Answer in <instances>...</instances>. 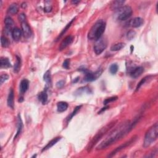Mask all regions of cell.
Instances as JSON below:
<instances>
[{"instance_id":"obj_12","label":"cell","mask_w":158,"mask_h":158,"mask_svg":"<svg viewBox=\"0 0 158 158\" xmlns=\"http://www.w3.org/2000/svg\"><path fill=\"white\" fill-rule=\"evenodd\" d=\"M5 29L6 32L9 33L10 32H12L13 30L14 29V22L12 18L10 17H7L5 19Z\"/></svg>"},{"instance_id":"obj_2","label":"cell","mask_w":158,"mask_h":158,"mask_svg":"<svg viewBox=\"0 0 158 158\" xmlns=\"http://www.w3.org/2000/svg\"><path fill=\"white\" fill-rule=\"evenodd\" d=\"M106 24L103 20H98L94 24L88 34V38L97 41L101 38L106 29Z\"/></svg>"},{"instance_id":"obj_39","label":"cell","mask_w":158,"mask_h":158,"mask_svg":"<svg viewBox=\"0 0 158 158\" xmlns=\"http://www.w3.org/2000/svg\"><path fill=\"white\" fill-rule=\"evenodd\" d=\"M108 108H109L108 106H106V107H104V108H102V109H101V111H100V112H98V114H100V113L102 112L103 111H104L105 110L107 109Z\"/></svg>"},{"instance_id":"obj_23","label":"cell","mask_w":158,"mask_h":158,"mask_svg":"<svg viewBox=\"0 0 158 158\" xmlns=\"http://www.w3.org/2000/svg\"><path fill=\"white\" fill-rule=\"evenodd\" d=\"M18 11H19V8L16 3H13L9 7L8 9V13L11 15H14V14H16Z\"/></svg>"},{"instance_id":"obj_7","label":"cell","mask_w":158,"mask_h":158,"mask_svg":"<svg viewBox=\"0 0 158 158\" xmlns=\"http://www.w3.org/2000/svg\"><path fill=\"white\" fill-rule=\"evenodd\" d=\"M107 41L104 38H101L97 40L94 46V51L97 55L101 54L107 48Z\"/></svg>"},{"instance_id":"obj_4","label":"cell","mask_w":158,"mask_h":158,"mask_svg":"<svg viewBox=\"0 0 158 158\" xmlns=\"http://www.w3.org/2000/svg\"><path fill=\"white\" fill-rule=\"evenodd\" d=\"M157 136L158 125L157 123H156L151 127L149 128V129L146 132L145 136L144 141H143V147L145 148H146L150 145H151L157 139Z\"/></svg>"},{"instance_id":"obj_1","label":"cell","mask_w":158,"mask_h":158,"mask_svg":"<svg viewBox=\"0 0 158 158\" xmlns=\"http://www.w3.org/2000/svg\"><path fill=\"white\" fill-rule=\"evenodd\" d=\"M139 117L135 119L133 122L129 120H126L121 124L119 126L116 127L110 133L107 137L97 146V150H102L111 146L125 136L127 135L133 129L135 125L137 124Z\"/></svg>"},{"instance_id":"obj_21","label":"cell","mask_w":158,"mask_h":158,"mask_svg":"<svg viewBox=\"0 0 158 158\" xmlns=\"http://www.w3.org/2000/svg\"><path fill=\"white\" fill-rule=\"evenodd\" d=\"M0 66L1 68H9L11 67V64L8 58L1 57L0 59Z\"/></svg>"},{"instance_id":"obj_35","label":"cell","mask_w":158,"mask_h":158,"mask_svg":"<svg viewBox=\"0 0 158 158\" xmlns=\"http://www.w3.org/2000/svg\"><path fill=\"white\" fill-rule=\"evenodd\" d=\"M51 3V1H48V4H47V2L45 1V8H44V11L46 13H50L51 11V10H52V6H51V5L50 4Z\"/></svg>"},{"instance_id":"obj_22","label":"cell","mask_w":158,"mask_h":158,"mask_svg":"<svg viewBox=\"0 0 158 158\" xmlns=\"http://www.w3.org/2000/svg\"><path fill=\"white\" fill-rule=\"evenodd\" d=\"M22 129H23V122L22 121L20 114H19L17 117V131L16 136L14 137V139H16L18 136L21 134Z\"/></svg>"},{"instance_id":"obj_30","label":"cell","mask_w":158,"mask_h":158,"mask_svg":"<svg viewBox=\"0 0 158 158\" xmlns=\"http://www.w3.org/2000/svg\"><path fill=\"white\" fill-rule=\"evenodd\" d=\"M118 69H119V67L117 64H113L110 66L109 71L112 73V74H115V73H117V71H118Z\"/></svg>"},{"instance_id":"obj_10","label":"cell","mask_w":158,"mask_h":158,"mask_svg":"<svg viewBox=\"0 0 158 158\" xmlns=\"http://www.w3.org/2000/svg\"><path fill=\"white\" fill-rule=\"evenodd\" d=\"M144 24V20H143L141 17H135L133 19H132L128 22L129 26L132 27L134 28H138L142 26Z\"/></svg>"},{"instance_id":"obj_5","label":"cell","mask_w":158,"mask_h":158,"mask_svg":"<svg viewBox=\"0 0 158 158\" xmlns=\"http://www.w3.org/2000/svg\"><path fill=\"white\" fill-rule=\"evenodd\" d=\"M132 9L129 6H122L117 10V19L119 21H124L128 19L132 14Z\"/></svg>"},{"instance_id":"obj_17","label":"cell","mask_w":158,"mask_h":158,"mask_svg":"<svg viewBox=\"0 0 158 158\" xmlns=\"http://www.w3.org/2000/svg\"><path fill=\"white\" fill-rule=\"evenodd\" d=\"M124 3L125 1H123V0H117V1H113L111 5V9L112 10H118L120 8H122Z\"/></svg>"},{"instance_id":"obj_33","label":"cell","mask_w":158,"mask_h":158,"mask_svg":"<svg viewBox=\"0 0 158 158\" xmlns=\"http://www.w3.org/2000/svg\"><path fill=\"white\" fill-rule=\"evenodd\" d=\"M148 78H149V77L147 76L146 77H145V78H143V79L141 80V81L138 83V84L137 86V88H136V91L139 90V89H140V87L143 85V84H145V83L146 81V80L148 79Z\"/></svg>"},{"instance_id":"obj_6","label":"cell","mask_w":158,"mask_h":158,"mask_svg":"<svg viewBox=\"0 0 158 158\" xmlns=\"http://www.w3.org/2000/svg\"><path fill=\"white\" fill-rule=\"evenodd\" d=\"M79 71L83 72L85 73L84 80L86 82H93L94 80H97L98 77L101 75V73L102 72V70L101 69H98V71L95 72H91L89 71L88 69L85 68L79 69Z\"/></svg>"},{"instance_id":"obj_27","label":"cell","mask_w":158,"mask_h":158,"mask_svg":"<svg viewBox=\"0 0 158 158\" xmlns=\"http://www.w3.org/2000/svg\"><path fill=\"white\" fill-rule=\"evenodd\" d=\"M82 108V106H77V107L74 109V110H73V111L71 114H70V116H69V117L67 118V123L72 119V117L73 116H75L77 114V113L80 111V108Z\"/></svg>"},{"instance_id":"obj_14","label":"cell","mask_w":158,"mask_h":158,"mask_svg":"<svg viewBox=\"0 0 158 158\" xmlns=\"http://www.w3.org/2000/svg\"><path fill=\"white\" fill-rule=\"evenodd\" d=\"M22 35V30H20V29L19 28H17V27L14 28V29L11 32L12 37H13V38L14 41H16V42L19 41L20 39L21 38Z\"/></svg>"},{"instance_id":"obj_29","label":"cell","mask_w":158,"mask_h":158,"mask_svg":"<svg viewBox=\"0 0 158 158\" xmlns=\"http://www.w3.org/2000/svg\"><path fill=\"white\" fill-rule=\"evenodd\" d=\"M1 46L3 48H7L9 46V42L8 39L6 38L5 36H2L1 38Z\"/></svg>"},{"instance_id":"obj_19","label":"cell","mask_w":158,"mask_h":158,"mask_svg":"<svg viewBox=\"0 0 158 158\" xmlns=\"http://www.w3.org/2000/svg\"><path fill=\"white\" fill-rule=\"evenodd\" d=\"M61 137H56V138H53L52 140H51L48 144L44 147V148L42 149V151H46L48 149H49L50 148H51V147H53L54 145H56V143L60 140L61 139Z\"/></svg>"},{"instance_id":"obj_26","label":"cell","mask_w":158,"mask_h":158,"mask_svg":"<svg viewBox=\"0 0 158 158\" xmlns=\"http://www.w3.org/2000/svg\"><path fill=\"white\" fill-rule=\"evenodd\" d=\"M43 80L44 81H45L47 85H51V72L50 71H47L45 74L43 75Z\"/></svg>"},{"instance_id":"obj_18","label":"cell","mask_w":158,"mask_h":158,"mask_svg":"<svg viewBox=\"0 0 158 158\" xmlns=\"http://www.w3.org/2000/svg\"><path fill=\"white\" fill-rule=\"evenodd\" d=\"M67 102L64 101H60L57 104V110L59 112H63L65 111L68 108Z\"/></svg>"},{"instance_id":"obj_13","label":"cell","mask_w":158,"mask_h":158,"mask_svg":"<svg viewBox=\"0 0 158 158\" xmlns=\"http://www.w3.org/2000/svg\"><path fill=\"white\" fill-rule=\"evenodd\" d=\"M144 72V68L143 67H137L134 68L130 72V76L134 79H137Z\"/></svg>"},{"instance_id":"obj_41","label":"cell","mask_w":158,"mask_h":158,"mask_svg":"<svg viewBox=\"0 0 158 158\" xmlns=\"http://www.w3.org/2000/svg\"><path fill=\"white\" fill-rule=\"evenodd\" d=\"M24 100V98L23 97H20L19 98V102H22Z\"/></svg>"},{"instance_id":"obj_36","label":"cell","mask_w":158,"mask_h":158,"mask_svg":"<svg viewBox=\"0 0 158 158\" xmlns=\"http://www.w3.org/2000/svg\"><path fill=\"white\" fill-rule=\"evenodd\" d=\"M62 67L66 69H68L70 67V59H65L63 62V64H62Z\"/></svg>"},{"instance_id":"obj_25","label":"cell","mask_w":158,"mask_h":158,"mask_svg":"<svg viewBox=\"0 0 158 158\" xmlns=\"http://www.w3.org/2000/svg\"><path fill=\"white\" fill-rule=\"evenodd\" d=\"M21 67V59L20 57L16 56V62L14 65V72L15 73H18L20 70Z\"/></svg>"},{"instance_id":"obj_34","label":"cell","mask_w":158,"mask_h":158,"mask_svg":"<svg viewBox=\"0 0 158 158\" xmlns=\"http://www.w3.org/2000/svg\"><path fill=\"white\" fill-rule=\"evenodd\" d=\"M9 79V75H7L6 73H4V74H2L0 77V83L1 85L4 83L6 80H8Z\"/></svg>"},{"instance_id":"obj_9","label":"cell","mask_w":158,"mask_h":158,"mask_svg":"<svg viewBox=\"0 0 158 158\" xmlns=\"http://www.w3.org/2000/svg\"><path fill=\"white\" fill-rule=\"evenodd\" d=\"M21 28H22V33L25 38L30 37L32 35V30L29 26V25L26 21L21 23Z\"/></svg>"},{"instance_id":"obj_20","label":"cell","mask_w":158,"mask_h":158,"mask_svg":"<svg viewBox=\"0 0 158 158\" xmlns=\"http://www.w3.org/2000/svg\"><path fill=\"white\" fill-rule=\"evenodd\" d=\"M38 100L42 102L43 104H46L48 102V94L46 92V90H44L42 92H40L38 95Z\"/></svg>"},{"instance_id":"obj_37","label":"cell","mask_w":158,"mask_h":158,"mask_svg":"<svg viewBox=\"0 0 158 158\" xmlns=\"http://www.w3.org/2000/svg\"><path fill=\"white\" fill-rule=\"evenodd\" d=\"M65 85V81L64 80H60L56 83V87L58 89H62Z\"/></svg>"},{"instance_id":"obj_15","label":"cell","mask_w":158,"mask_h":158,"mask_svg":"<svg viewBox=\"0 0 158 158\" xmlns=\"http://www.w3.org/2000/svg\"><path fill=\"white\" fill-rule=\"evenodd\" d=\"M29 86V82L27 79H23L20 82V86H19V90L21 94L25 93L27 91Z\"/></svg>"},{"instance_id":"obj_8","label":"cell","mask_w":158,"mask_h":158,"mask_svg":"<svg viewBox=\"0 0 158 158\" xmlns=\"http://www.w3.org/2000/svg\"><path fill=\"white\" fill-rule=\"evenodd\" d=\"M137 136H134V137H133L132 138H131L129 140L127 141V142L126 143H124L123 145H120L119 146V147H117V148H116L114 150H113L110 153L109 155L108 156V157H113L114 156H115L116 154L117 153H118L119 152H120V151H122L124 149H125L126 148H127V147H128V146H130L131 145L132 143H134L135 141H136V139H137Z\"/></svg>"},{"instance_id":"obj_16","label":"cell","mask_w":158,"mask_h":158,"mask_svg":"<svg viewBox=\"0 0 158 158\" xmlns=\"http://www.w3.org/2000/svg\"><path fill=\"white\" fill-rule=\"evenodd\" d=\"M14 93L13 89H11L9 90V93L8 95V100H7V103L8 106L11 109H14Z\"/></svg>"},{"instance_id":"obj_28","label":"cell","mask_w":158,"mask_h":158,"mask_svg":"<svg viewBox=\"0 0 158 158\" xmlns=\"http://www.w3.org/2000/svg\"><path fill=\"white\" fill-rule=\"evenodd\" d=\"M75 18H74V19H73L71 22H69L67 25H66V27H65V28L63 29V30L62 31V32L61 33V34H60L59 35V36H58V38H57V40H56V41H58V40H59V39L61 38L62 37V36L65 34V33L66 32V31H67V30H68V29L69 28V27L71 26V25H72V24L73 23V22L75 20Z\"/></svg>"},{"instance_id":"obj_32","label":"cell","mask_w":158,"mask_h":158,"mask_svg":"<svg viewBox=\"0 0 158 158\" xmlns=\"http://www.w3.org/2000/svg\"><path fill=\"white\" fill-rule=\"evenodd\" d=\"M117 99H118V98H117V97H110L109 98H107V99H106V100L104 101L103 102V104L104 105H107L108 104L110 103V102H113V101H114L116 100H117Z\"/></svg>"},{"instance_id":"obj_11","label":"cell","mask_w":158,"mask_h":158,"mask_svg":"<svg viewBox=\"0 0 158 158\" xmlns=\"http://www.w3.org/2000/svg\"><path fill=\"white\" fill-rule=\"evenodd\" d=\"M73 38H74V37H73L72 35H69L66 36L63 41L61 42L60 46L59 48V50L62 51L64 50L65 48H67L68 46H69L73 42Z\"/></svg>"},{"instance_id":"obj_31","label":"cell","mask_w":158,"mask_h":158,"mask_svg":"<svg viewBox=\"0 0 158 158\" xmlns=\"http://www.w3.org/2000/svg\"><path fill=\"white\" fill-rule=\"evenodd\" d=\"M136 35V32L134 30H130L127 32V38L128 40H132L135 38Z\"/></svg>"},{"instance_id":"obj_42","label":"cell","mask_w":158,"mask_h":158,"mask_svg":"<svg viewBox=\"0 0 158 158\" xmlns=\"http://www.w3.org/2000/svg\"><path fill=\"white\" fill-rule=\"evenodd\" d=\"M36 155H34V156H32V157H36Z\"/></svg>"},{"instance_id":"obj_24","label":"cell","mask_w":158,"mask_h":158,"mask_svg":"<svg viewBox=\"0 0 158 158\" xmlns=\"http://www.w3.org/2000/svg\"><path fill=\"white\" fill-rule=\"evenodd\" d=\"M125 46H126V44H125L124 43L120 42V43H116L111 47V50L112 51H119L120 50H122L123 48H124Z\"/></svg>"},{"instance_id":"obj_40","label":"cell","mask_w":158,"mask_h":158,"mask_svg":"<svg viewBox=\"0 0 158 158\" xmlns=\"http://www.w3.org/2000/svg\"><path fill=\"white\" fill-rule=\"evenodd\" d=\"M80 3V1H72V4H74V5L78 4V3Z\"/></svg>"},{"instance_id":"obj_3","label":"cell","mask_w":158,"mask_h":158,"mask_svg":"<svg viewBox=\"0 0 158 158\" xmlns=\"http://www.w3.org/2000/svg\"><path fill=\"white\" fill-rule=\"evenodd\" d=\"M116 123V121H113V122H110L109 124H107L104 127L101 128V129L99 130V132L96 135H95V137L92 138L91 141L89 143V145H88V147H87L88 152L89 153L91 151V149L94 148V146L97 144L98 142L100 140V139L102 138V137H103L106 134H107L108 132L111 130V128H113V127L115 126Z\"/></svg>"},{"instance_id":"obj_38","label":"cell","mask_w":158,"mask_h":158,"mask_svg":"<svg viewBox=\"0 0 158 158\" xmlns=\"http://www.w3.org/2000/svg\"><path fill=\"white\" fill-rule=\"evenodd\" d=\"M19 20L20 22H24L26 21V16H25V14L22 13L19 16Z\"/></svg>"}]
</instances>
